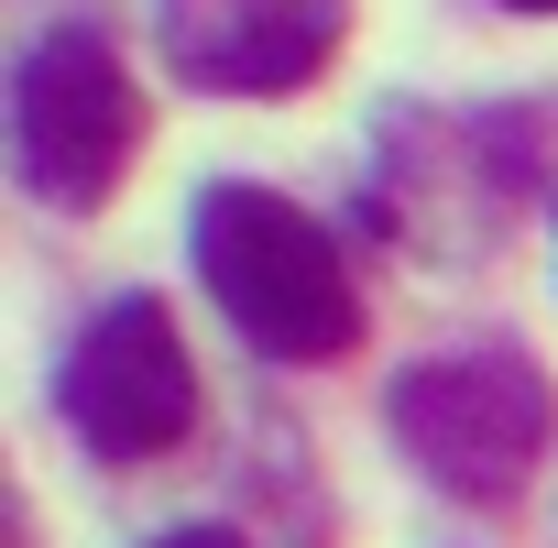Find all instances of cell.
Returning <instances> with one entry per match:
<instances>
[{
  "label": "cell",
  "mask_w": 558,
  "mask_h": 548,
  "mask_svg": "<svg viewBox=\"0 0 558 548\" xmlns=\"http://www.w3.org/2000/svg\"><path fill=\"white\" fill-rule=\"evenodd\" d=\"M384 417H395V450H405L438 493H460V504H514L525 472H536V450H547V428H558V395H547V373H536L525 352L471 341V352L405 362L395 395H384Z\"/></svg>",
  "instance_id": "2"
},
{
  "label": "cell",
  "mask_w": 558,
  "mask_h": 548,
  "mask_svg": "<svg viewBox=\"0 0 558 548\" xmlns=\"http://www.w3.org/2000/svg\"><path fill=\"white\" fill-rule=\"evenodd\" d=\"M154 548H241L230 526H175V537H154Z\"/></svg>",
  "instance_id": "6"
},
{
  "label": "cell",
  "mask_w": 558,
  "mask_h": 548,
  "mask_svg": "<svg viewBox=\"0 0 558 548\" xmlns=\"http://www.w3.org/2000/svg\"><path fill=\"white\" fill-rule=\"evenodd\" d=\"M493 12H536V23H558V0H493Z\"/></svg>",
  "instance_id": "7"
},
{
  "label": "cell",
  "mask_w": 558,
  "mask_h": 548,
  "mask_svg": "<svg viewBox=\"0 0 558 548\" xmlns=\"http://www.w3.org/2000/svg\"><path fill=\"white\" fill-rule=\"evenodd\" d=\"M186 252H197V286L219 297V319L263 362H340V352H362V286H351L340 230L318 209L219 176L186 209Z\"/></svg>",
  "instance_id": "1"
},
{
  "label": "cell",
  "mask_w": 558,
  "mask_h": 548,
  "mask_svg": "<svg viewBox=\"0 0 558 548\" xmlns=\"http://www.w3.org/2000/svg\"><path fill=\"white\" fill-rule=\"evenodd\" d=\"M56 406L66 428L99 450V461H165L186 428H197V362L175 341V308L165 297H110L77 341H66V373H56Z\"/></svg>",
  "instance_id": "4"
},
{
  "label": "cell",
  "mask_w": 558,
  "mask_h": 548,
  "mask_svg": "<svg viewBox=\"0 0 558 548\" xmlns=\"http://www.w3.org/2000/svg\"><path fill=\"white\" fill-rule=\"evenodd\" d=\"M165 56L186 88L219 99H296L340 34H351V0H154Z\"/></svg>",
  "instance_id": "5"
},
{
  "label": "cell",
  "mask_w": 558,
  "mask_h": 548,
  "mask_svg": "<svg viewBox=\"0 0 558 548\" xmlns=\"http://www.w3.org/2000/svg\"><path fill=\"white\" fill-rule=\"evenodd\" d=\"M132 154H143V88L110 56V34H88V23L34 34L12 67V176L45 209L88 219V209H110Z\"/></svg>",
  "instance_id": "3"
}]
</instances>
